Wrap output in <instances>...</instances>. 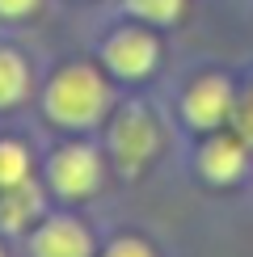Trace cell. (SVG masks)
I'll return each mask as SVG.
<instances>
[{"mask_svg":"<svg viewBox=\"0 0 253 257\" xmlns=\"http://www.w3.org/2000/svg\"><path fill=\"white\" fill-rule=\"evenodd\" d=\"M47 110L51 118H59L63 126H89L93 118H101L105 110V84L93 68H68L51 80L47 93Z\"/></svg>","mask_w":253,"mask_h":257,"instance_id":"6da1fadb","label":"cell"},{"mask_svg":"<svg viewBox=\"0 0 253 257\" xmlns=\"http://www.w3.org/2000/svg\"><path fill=\"white\" fill-rule=\"evenodd\" d=\"M110 139H114V156L122 160V169H140L156 152V126L144 110H126Z\"/></svg>","mask_w":253,"mask_h":257,"instance_id":"7a4b0ae2","label":"cell"},{"mask_svg":"<svg viewBox=\"0 0 253 257\" xmlns=\"http://www.w3.org/2000/svg\"><path fill=\"white\" fill-rule=\"evenodd\" d=\"M97 177H101V165H97V156L89 148H63L55 156V165H51V181L68 198H84L97 186Z\"/></svg>","mask_w":253,"mask_h":257,"instance_id":"3957f363","label":"cell"},{"mask_svg":"<svg viewBox=\"0 0 253 257\" xmlns=\"http://www.w3.org/2000/svg\"><path fill=\"white\" fill-rule=\"evenodd\" d=\"M105 63H110L118 76H144L156 63V42L144 30H122L118 38H110L105 47Z\"/></svg>","mask_w":253,"mask_h":257,"instance_id":"277c9868","label":"cell"},{"mask_svg":"<svg viewBox=\"0 0 253 257\" xmlns=\"http://www.w3.org/2000/svg\"><path fill=\"white\" fill-rule=\"evenodd\" d=\"M228 105H232V89L219 76H207V80H198L194 89H190L186 118L194 122V126H215V122H224Z\"/></svg>","mask_w":253,"mask_h":257,"instance_id":"5b68a950","label":"cell"},{"mask_svg":"<svg viewBox=\"0 0 253 257\" xmlns=\"http://www.w3.org/2000/svg\"><path fill=\"white\" fill-rule=\"evenodd\" d=\"M34 257H89V232L72 219H55L34 236Z\"/></svg>","mask_w":253,"mask_h":257,"instance_id":"8992f818","label":"cell"},{"mask_svg":"<svg viewBox=\"0 0 253 257\" xmlns=\"http://www.w3.org/2000/svg\"><path fill=\"white\" fill-rule=\"evenodd\" d=\"M38 211H42L38 190L30 186V181H17V186H9L5 194H0V228L5 232H21Z\"/></svg>","mask_w":253,"mask_h":257,"instance_id":"52a82bcc","label":"cell"},{"mask_svg":"<svg viewBox=\"0 0 253 257\" xmlns=\"http://www.w3.org/2000/svg\"><path fill=\"white\" fill-rule=\"evenodd\" d=\"M203 169H207V177H215V181H232L245 169V144H240V139H211L203 148Z\"/></svg>","mask_w":253,"mask_h":257,"instance_id":"ba28073f","label":"cell"},{"mask_svg":"<svg viewBox=\"0 0 253 257\" xmlns=\"http://www.w3.org/2000/svg\"><path fill=\"white\" fill-rule=\"evenodd\" d=\"M26 93V63L13 51H0V105H13Z\"/></svg>","mask_w":253,"mask_h":257,"instance_id":"9c48e42d","label":"cell"},{"mask_svg":"<svg viewBox=\"0 0 253 257\" xmlns=\"http://www.w3.org/2000/svg\"><path fill=\"white\" fill-rule=\"evenodd\" d=\"M30 173V156L21 144H0V190L17 186V181H26Z\"/></svg>","mask_w":253,"mask_h":257,"instance_id":"30bf717a","label":"cell"},{"mask_svg":"<svg viewBox=\"0 0 253 257\" xmlns=\"http://www.w3.org/2000/svg\"><path fill=\"white\" fill-rule=\"evenodd\" d=\"M126 5H131V13H140L148 21H177L186 0H126Z\"/></svg>","mask_w":253,"mask_h":257,"instance_id":"8fae6325","label":"cell"},{"mask_svg":"<svg viewBox=\"0 0 253 257\" xmlns=\"http://www.w3.org/2000/svg\"><path fill=\"white\" fill-rule=\"evenodd\" d=\"M105 257H152V253H148L140 240H118V244H114V249L105 253Z\"/></svg>","mask_w":253,"mask_h":257,"instance_id":"7c38bea8","label":"cell"},{"mask_svg":"<svg viewBox=\"0 0 253 257\" xmlns=\"http://www.w3.org/2000/svg\"><path fill=\"white\" fill-rule=\"evenodd\" d=\"M30 9H38V0H0V13L5 17H26Z\"/></svg>","mask_w":253,"mask_h":257,"instance_id":"4fadbf2b","label":"cell"},{"mask_svg":"<svg viewBox=\"0 0 253 257\" xmlns=\"http://www.w3.org/2000/svg\"><path fill=\"white\" fill-rule=\"evenodd\" d=\"M236 131H240V139H245V144H253V101H245V105H240Z\"/></svg>","mask_w":253,"mask_h":257,"instance_id":"5bb4252c","label":"cell"},{"mask_svg":"<svg viewBox=\"0 0 253 257\" xmlns=\"http://www.w3.org/2000/svg\"><path fill=\"white\" fill-rule=\"evenodd\" d=\"M0 257H5V253H0Z\"/></svg>","mask_w":253,"mask_h":257,"instance_id":"9a60e30c","label":"cell"},{"mask_svg":"<svg viewBox=\"0 0 253 257\" xmlns=\"http://www.w3.org/2000/svg\"><path fill=\"white\" fill-rule=\"evenodd\" d=\"M249 101H253V97H249Z\"/></svg>","mask_w":253,"mask_h":257,"instance_id":"2e32d148","label":"cell"}]
</instances>
